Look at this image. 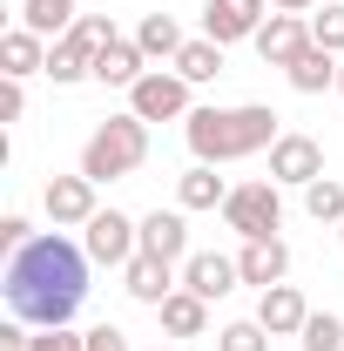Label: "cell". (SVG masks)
I'll use <instances>...</instances> for the list:
<instances>
[{"instance_id": "31", "label": "cell", "mask_w": 344, "mask_h": 351, "mask_svg": "<svg viewBox=\"0 0 344 351\" xmlns=\"http://www.w3.org/2000/svg\"><path fill=\"white\" fill-rule=\"evenodd\" d=\"M21 243H34V230H27V217H0V250L14 257Z\"/></svg>"}, {"instance_id": "21", "label": "cell", "mask_w": 344, "mask_h": 351, "mask_svg": "<svg viewBox=\"0 0 344 351\" xmlns=\"http://www.w3.org/2000/svg\"><path fill=\"white\" fill-rule=\"evenodd\" d=\"M230 203V182L210 169V162H196V169L175 176V210H223Z\"/></svg>"}, {"instance_id": "10", "label": "cell", "mask_w": 344, "mask_h": 351, "mask_svg": "<svg viewBox=\"0 0 344 351\" xmlns=\"http://www.w3.org/2000/svg\"><path fill=\"white\" fill-rule=\"evenodd\" d=\"M263 7H270V0H203V34L223 41V47L230 41H257V27L270 21Z\"/></svg>"}, {"instance_id": "29", "label": "cell", "mask_w": 344, "mask_h": 351, "mask_svg": "<svg viewBox=\"0 0 344 351\" xmlns=\"http://www.w3.org/2000/svg\"><path fill=\"white\" fill-rule=\"evenodd\" d=\"M27 351H88V331H68V324H47V331H34V345Z\"/></svg>"}, {"instance_id": "12", "label": "cell", "mask_w": 344, "mask_h": 351, "mask_svg": "<svg viewBox=\"0 0 344 351\" xmlns=\"http://www.w3.org/2000/svg\"><path fill=\"white\" fill-rule=\"evenodd\" d=\"M250 47H257L270 68H291L304 47H310V21H304V14H270V21L257 27V41H250Z\"/></svg>"}, {"instance_id": "35", "label": "cell", "mask_w": 344, "mask_h": 351, "mask_svg": "<svg viewBox=\"0 0 344 351\" xmlns=\"http://www.w3.org/2000/svg\"><path fill=\"white\" fill-rule=\"evenodd\" d=\"M149 351H169V345H149Z\"/></svg>"}, {"instance_id": "19", "label": "cell", "mask_w": 344, "mask_h": 351, "mask_svg": "<svg viewBox=\"0 0 344 351\" xmlns=\"http://www.w3.org/2000/svg\"><path fill=\"white\" fill-rule=\"evenodd\" d=\"M338 68H344V54H331V47H304L297 61L284 68V82L297 88V95H324V88H338Z\"/></svg>"}, {"instance_id": "24", "label": "cell", "mask_w": 344, "mask_h": 351, "mask_svg": "<svg viewBox=\"0 0 344 351\" xmlns=\"http://www.w3.org/2000/svg\"><path fill=\"white\" fill-rule=\"evenodd\" d=\"M135 47H142L149 61H175V54H182V27H175L169 14H142V27H135Z\"/></svg>"}, {"instance_id": "3", "label": "cell", "mask_w": 344, "mask_h": 351, "mask_svg": "<svg viewBox=\"0 0 344 351\" xmlns=\"http://www.w3.org/2000/svg\"><path fill=\"white\" fill-rule=\"evenodd\" d=\"M149 162V122L142 115H108L101 129L82 142V176L88 182H122Z\"/></svg>"}, {"instance_id": "30", "label": "cell", "mask_w": 344, "mask_h": 351, "mask_svg": "<svg viewBox=\"0 0 344 351\" xmlns=\"http://www.w3.org/2000/svg\"><path fill=\"white\" fill-rule=\"evenodd\" d=\"M88 351H135V345H129L122 324H95V331H88Z\"/></svg>"}, {"instance_id": "11", "label": "cell", "mask_w": 344, "mask_h": 351, "mask_svg": "<svg viewBox=\"0 0 344 351\" xmlns=\"http://www.w3.org/2000/svg\"><path fill=\"white\" fill-rule=\"evenodd\" d=\"M243 284V270H236V257H223V250H189L182 257V291H196V298H230Z\"/></svg>"}, {"instance_id": "28", "label": "cell", "mask_w": 344, "mask_h": 351, "mask_svg": "<svg viewBox=\"0 0 344 351\" xmlns=\"http://www.w3.org/2000/svg\"><path fill=\"white\" fill-rule=\"evenodd\" d=\"M216 351H270V331H263L257 317H236V324L216 331Z\"/></svg>"}, {"instance_id": "7", "label": "cell", "mask_w": 344, "mask_h": 351, "mask_svg": "<svg viewBox=\"0 0 344 351\" xmlns=\"http://www.w3.org/2000/svg\"><path fill=\"white\" fill-rule=\"evenodd\" d=\"M82 250L88 263H115V270H129V257L142 250V223L122 217V210H95L82 230Z\"/></svg>"}, {"instance_id": "9", "label": "cell", "mask_w": 344, "mask_h": 351, "mask_svg": "<svg viewBox=\"0 0 344 351\" xmlns=\"http://www.w3.org/2000/svg\"><path fill=\"white\" fill-rule=\"evenodd\" d=\"M317 176H324V142H317V135H277V149H270V182L310 189Z\"/></svg>"}, {"instance_id": "1", "label": "cell", "mask_w": 344, "mask_h": 351, "mask_svg": "<svg viewBox=\"0 0 344 351\" xmlns=\"http://www.w3.org/2000/svg\"><path fill=\"white\" fill-rule=\"evenodd\" d=\"M0 291H7V311L21 317V324H68L88 298V250H75L61 230H47L34 243H21L7 270H0Z\"/></svg>"}, {"instance_id": "26", "label": "cell", "mask_w": 344, "mask_h": 351, "mask_svg": "<svg viewBox=\"0 0 344 351\" xmlns=\"http://www.w3.org/2000/svg\"><path fill=\"white\" fill-rule=\"evenodd\" d=\"M297 345L304 351H344V317L338 311H310L304 331H297Z\"/></svg>"}, {"instance_id": "33", "label": "cell", "mask_w": 344, "mask_h": 351, "mask_svg": "<svg viewBox=\"0 0 344 351\" xmlns=\"http://www.w3.org/2000/svg\"><path fill=\"white\" fill-rule=\"evenodd\" d=\"M277 14H310V7H324V0H270Z\"/></svg>"}, {"instance_id": "36", "label": "cell", "mask_w": 344, "mask_h": 351, "mask_svg": "<svg viewBox=\"0 0 344 351\" xmlns=\"http://www.w3.org/2000/svg\"><path fill=\"white\" fill-rule=\"evenodd\" d=\"M338 243H344V223H338Z\"/></svg>"}, {"instance_id": "22", "label": "cell", "mask_w": 344, "mask_h": 351, "mask_svg": "<svg viewBox=\"0 0 344 351\" xmlns=\"http://www.w3.org/2000/svg\"><path fill=\"white\" fill-rule=\"evenodd\" d=\"M169 68H175V75H182L189 88L216 82V75H223V41H210V34H203V41H182V54H175Z\"/></svg>"}, {"instance_id": "20", "label": "cell", "mask_w": 344, "mask_h": 351, "mask_svg": "<svg viewBox=\"0 0 344 351\" xmlns=\"http://www.w3.org/2000/svg\"><path fill=\"white\" fill-rule=\"evenodd\" d=\"M156 317H162L169 338H203V331H210V298H196V291H169V298L156 304Z\"/></svg>"}, {"instance_id": "4", "label": "cell", "mask_w": 344, "mask_h": 351, "mask_svg": "<svg viewBox=\"0 0 344 351\" xmlns=\"http://www.w3.org/2000/svg\"><path fill=\"white\" fill-rule=\"evenodd\" d=\"M115 41V21L108 14H82L61 41H47V82L54 88H75V82H95V54Z\"/></svg>"}, {"instance_id": "16", "label": "cell", "mask_w": 344, "mask_h": 351, "mask_svg": "<svg viewBox=\"0 0 344 351\" xmlns=\"http://www.w3.org/2000/svg\"><path fill=\"white\" fill-rule=\"evenodd\" d=\"M0 75H7V82L47 75V41L34 27H7V34H0Z\"/></svg>"}, {"instance_id": "14", "label": "cell", "mask_w": 344, "mask_h": 351, "mask_svg": "<svg viewBox=\"0 0 344 351\" xmlns=\"http://www.w3.org/2000/svg\"><path fill=\"white\" fill-rule=\"evenodd\" d=\"M142 250L182 270V257H189V210H149L142 217Z\"/></svg>"}, {"instance_id": "18", "label": "cell", "mask_w": 344, "mask_h": 351, "mask_svg": "<svg viewBox=\"0 0 344 351\" xmlns=\"http://www.w3.org/2000/svg\"><path fill=\"white\" fill-rule=\"evenodd\" d=\"M142 75H149V54H142L135 41H122V34L95 54V82H101V88H135Z\"/></svg>"}, {"instance_id": "2", "label": "cell", "mask_w": 344, "mask_h": 351, "mask_svg": "<svg viewBox=\"0 0 344 351\" xmlns=\"http://www.w3.org/2000/svg\"><path fill=\"white\" fill-rule=\"evenodd\" d=\"M277 135H284V115L277 108H263V101H236V108H189V122H182V142H189V156L196 162H243V156H263V149H277Z\"/></svg>"}, {"instance_id": "15", "label": "cell", "mask_w": 344, "mask_h": 351, "mask_svg": "<svg viewBox=\"0 0 344 351\" xmlns=\"http://www.w3.org/2000/svg\"><path fill=\"white\" fill-rule=\"evenodd\" d=\"M304 317H310V304H304L297 284H270V291L257 298V324L270 331V338H297Z\"/></svg>"}, {"instance_id": "6", "label": "cell", "mask_w": 344, "mask_h": 351, "mask_svg": "<svg viewBox=\"0 0 344 351\" xmlns=\"http://www.w3.org/2000/svg\"><path fill=\"white\" fill-rule=\"evenodd\" d=\"M129 115H142V122H189V82L175 68H149L129 88Z\"/></svg>"}, {"instance_id": "23", "label": "cell", "mask_w": 344, "mask_h": 351, "mask_svg": "<svg viewBox=\"0 0 344 351\" xmlns=\"http://www.w3.org/2000/svg\"><path fill=\"white\" fill-rule=\"evenodd\" d=\"M75 21H82V14H75V0H21V27H34L41 41H61Z\"/></svg>"}, {"instance_id": "25", "label": "cell", "mask_w": 344, "mask_h": 351, "mask_svg": "<svg viewBox=\"0 0 344 351\" xmlns=\"http://www.w3.org/2000/svg\"><path fill=\"white\" fill-rule=\"evenodd\" d=\"M304 217L310 223H344V182L338 176H317V182L304 189Z\"/></svg>"}, {"instance_id": "27", "label": "cell", "mask_w": 344, "mask_h": 351, "mask_svg": "<svg viewBox=\"0 0 344 351\" xmlns=\"http://www.w3.org/2000/svg\"><path fill=\"white\" fill-rule=\"evenodd\" d=\"M310 41L331 47V54H344V0H324V7L310 14Z\"/></svg>"}, {"instance_id": "5", "label": "cell", "mask_w": 344, "mask_h": 351, "mask_svg": "<svg viewBox=\"0 0 344 351\" xmlns=\"http://www.w3.org/2000/svg\"><path fill=\"white\" fill-rule=\"evenodd\" d=\"M223 223L243 237V243H257V237H277L284 230V182H236L230 189V203H223Z\"/></svg>"}, {"instance_id": "13", "label": "cell", "mask_w": 344, "mask_h": 351, "mask_svg": "<svg viewBox=\"0 0 344 351\" xmlns=\"http://www.w3.org/2000/svg\"><path fill=\"white\" fill-rule=\"evenodd\" d=\"M122 291H129L135 304H162L169 291H182V277H175V263H162V257H149V250H135L129 257V270H122Z\"/></svg>"}, {"instance_id": "32", "label": "cell", "mask_w": 344, "mask_h": 351, "mask_svg": "<svg viewBox=\"0 0 344 351\" xmlns=\"http://www.w3.org/2000/svg\"><path fill=\"white\" fill-rule=\"evenodd\" d=\"M21 108H27V88H21V82H0V122H21Z\"/></svg>"}, {"instance_id": "8", "label": "cell", "mask_w": 344, "mask_h": 351, "mask_svg": "<svg viewBox=\"0 0 344 351\" xmlns=\"http://www.w3.org/2000/svg\"><path fill=\"white\" fill-rule=\"evenodd\" d=\"M95 189H101V182H88V176H47V189H41L47 223H54V230H88V217L101 210Z\"/></svg>"}, {"instance_id": "34", "label": "cell", "mask_w": 344, "mask_h": 351, "mask_svg": "<svg viewBox=\"0 0 344 351\" xmlns=\"http://www.w3.org/2000/svg\"><path fill=\"white\" fill-rule=\"evenodd\" d=\"M338 95H344V68H338Z\"/></svg>"}, {"instance_id": "17", "label": "cell", "mask_w": 344, "mask_h": 351, "mask_svg": "<svg viewBox=\"0 0 344 351\" xmlns=\"http://www.w3.org/2000/svg\"><path fill=\"white\" fill-rule=\"evenodd\" d=\"M236 270H243V284H257V291L284 284V270H291L284 237H257V243H243V250H236Z\"/></svg>"}]
</instances>
